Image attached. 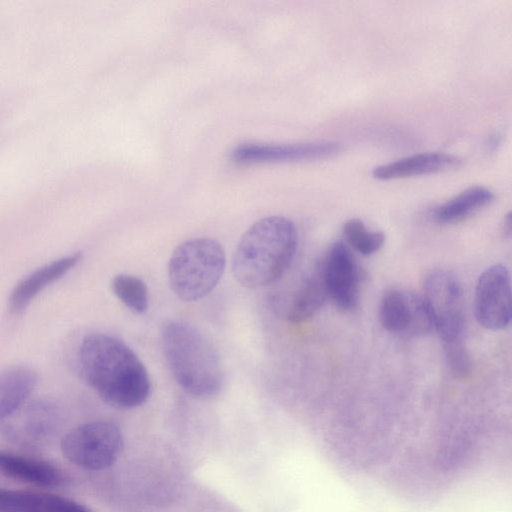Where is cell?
Returning <instances> with one entry per match:
<instances>
[{
	"label": "cell",
	"instance_id": "1",
	"mask_svg": "<svg viewBox=\"0 0 512 512\" xmlns=\"http://www.w3.org/2000/svg\"><path fill=\"white\" fill-rule=\"evenodd\" d=\"M79 362L89 386L106 403L121 409L142 405L151 390L146 368L122 340L103 333L87 335Z\"/></svg>",
	"mask_w": 512,
	"mask_h": 512
},
{
	"label": "cell",
	"instance_id": "2",
	"mask_svg": "<svg viewBox=\"0 0 512 512\" xmlns=\"http://www.w3.org/2000/svg\"><path fill=\"white\" fill-rule=\"evenodd\" d=\"M298 242L294 223L268 216L252 224L235 249L232 272L244 287L260 288L277 281L289 268Z\"/></svg>",
	"mask_w": 512,
	"mask_h": 512
},
{
	"label": "cell",
	"instance_id": "3",
	"mask_svg": "<svg viewBox=\"0 0 512 512\" xmlns=\"http://www.w3.org/2000/svg\"><path fill=\"white\" fill-rule=\"evenodd\" d=\"M165 360L179 386L198 399H212L222 390L224 372L212 343L193 326L171 321L161 331Z\"/></svg>",
	"mask_w": 512,
	"mask_h": 512
},
{
	"label": "cell",
	"instance_id": "4",
	"mask_svg": "<svg viewBox=\"0 0 512 512\" xmlns=\"http://www.w3.org/2000/svg\"><path fill=\"white\" fill-rule=\"evenodd\" d=\"M225 252L212 238L187 240L176 247L168 263V281L181 300L192 302L210 294L225 269Z\"/></svg>",
	"mask_w": 512,
	"mask_h": 512
},
{
	"label": "cell",
	"instance_id": "5",
	"mask_svg": "<svg viewBox=\"0 0 512 512\" xmlns=\"http://www.w3.org/2000/svg\"><path fill=\"white\" fill-rule=\"evenodd\" d=\"M123 447L117 425L108 421H93L68 432L61 441L64 457L86 470H102L111 466Z\"/></svg>",
	"mask_w": 512,
	"mask_h": 512
},
{
	"label": "cell",
	"instance_id": "6",
	"mask_svg": "<svg viewBox=\"0 0 512 512\" xmlns=\"http://www.w3.org/2000/svg\"><path fill=\"white\" fill-rule=\"evenodd\" d=\"M423 291L433 328L443 345L463 341L464 299L457 277L447 270H433L425 277Z\"/></svg>",
	"mask_w": 512,
	"mask_h": 512
},
{
	"label": "cell",
	"instance_id": "7",
	"mask_svg": "<svg viewBox=\"0 0 512 512\" xmlns=\"http://www.w3.org/2000/svg\"><path fill=\"white\" fill-rule=\"evenodd\" d=\"M477 322L489 330H502L511 321V280L506 267L495 264L479 277L474 298Z\"/></svg>",
	"mask_w": 512,
	"mask_h": 512
},
{
	"label": "cell",
	"instance_id": "8",
	"mask_svg": "<svg viewBox=\"0 0 512 512\" xmlns=\"http://www.w3.org/2000/svg\"><path fill=\"white\" fill-rule=\"evenodd\" d=\"M379 318L385 330L402 337L423 336L433 329L423 297L412 292H387L380 303Z\"/></svg>",
	"mask_w": 512,
	"mask_h": 512
},
{
	"label": "cell",
	"instance_id": "9",
	"mask_svg": "<svg viewBox=\"0 0 512 512\" xmlns=\"http://www.w3.org/2000/svg\"><path fill=\"white\" fill-rule=\"evenodd\" d=\"M320 267L328 298L343 311L353 309L358 302L360 274L349 246L334 243Z\"/></svg>",
	"mask_w": 512,
	"mask_h": 512
},
{
	"label": "cell",
	"instance_id": "10",
	"mask_svg": "<svg viewBox=\"0 0 512 512\" xmlns=\"http://www.w3.org/2000/svg\"><path fill=\"white\" fill-rule=\"evenodd\" d=\"M59 421L56 406L49 401L24 403L4 421V431L15 441L25 444L39 443L49 438Z\"/></svg>",
	"mask_w": 512,
	"mask_h": 512
},
{
	"label": "cell",
	"instance_id": "11",
	"mask_svg": "<svg viewBox=\"0 0 512 512\" xmlns=\"http://www.w3.org/2000/svg\"><path fill=\"white\" fill-rule=\"evenodd\" d=\"M342 150L335 141H316L283 145H240L233 151L234 159L254 161H313L336 156Z\"/></svg>",
	"mask_w": 512,
	"mask_h": 512
},
{
	"label": "cell",
	"instance_id": "12",
	"mask_svg": "<svg viewBox=\"0 0 512 512\" xmlns=\"http://www.w3.org/2000/svg\"><path fill=\"white\" fill-rule=\"evenodd\" d=\"M80 252L54 260L24 277L13 288L8 308L13 314L22 313L30 302L47 286L63 277L81 259Z\"/></svg>",
	"mask_w": 512,
	"mask_h": 512
},
{
	"label": "cell",
	"instance_id": "13",
	"mask_svg": "<svg viewBox=\"0 0 512 512\" xmlns=\"http://www.w3.org/2000/svg\"><path fill=\"white\" fill-rule=\"evenodd\" d=\"M462 159L443 152H424L376 166L372 176L377 180H393L446 172L458 168Z\"/></svg>",
	"mask_w": 512,
	"mask_h": 512
},
{
	"label": "cell",
	"instance_id": "14",
	"mask_svg": "<svg viewBox=\"0 0 512 512\" xmlns=\"http://www.w3.org/2000/svg\"><path fill=\"white\" fill-rule=\"evenodd\" d=\"M0 512H91L85 505L59 495L0 488Z\"/></svg>",
	"mask_w": 512,
	"mask_h": 512
},
{
	"label": "cell",
	"instance_id": "15",
	"mask_svg": "<svg viewBox=\"0 0 512 512\" xmlns=\"http://www.w3.org/2000/svg\"><path fill=\"white\" fill-rule=\"evenodd\" d=\"M0 472L39 487H56L63 482L61 471L53 464L4 450H0Z\"/></svg>",
	"mask_w": 512,
	"mask_h": 512
},
{
	"label": "cell",
	"instance_id": "16",
	"mask_svg": "<svg viewBox=\"0 0 512 512\" xmlns=\"http://www.w3.org/2000/svg\"><path fill=\"white\" fill-rule=\"evenodd\" d=\"M37 380L36 372L28 366H11L0 371V422L26 402Z\"/></svg>",
	"mask_w": 512,
	"mask_h": 512
},
{
	"label": "cell",
	"instance_id": "17",
	"mask_svg": "<svg viewBox=\"0 0 512 512\" xmlns=\"http://www.w3.org/2000/svg\"><path fill=\"white\" fill-rule=\"evenodd\" d=\"M494 199L491 190L483 186L469 187L448 201L434 207L429 217L438 224L460 222L488 206Z\"/></svg>",
	"mask_w": 512,
	"mask_h": 512
},
{
	"label": "cell",
	"instance_id": "18",
	"mask_svg": "<svg viewBox=\"0 0 512 512\" xmlns=\"http://www.w3.org/2000/svg\"><path fill=\"white\" fill-rule=\"evenodd\" d=\"M328 295L320 265L308 276L296 293L288 311L293 323L311 318L325 303Z\"/></svg>",
	"mask_w": 512,
	"mask_h": 512
},
{
	"label": "cell",
	"instance_id": "19",
	"mask_svg": "<svg viewBox=\"0 0 512 512\" xmlns=\"http://www.w3.org/2000/svg\"><path fill=\"white\" fill-rule=\"evenodd\" d=\"M117 298L129 309L143 313L148 308V290L145 282L133 275L118 274L111 283Z\"/></svg>",
	"mask_w": 512,
	"mask_h": 512
},
{
	"label": "cell",
	"instance_id": "20",
	"mask_svg": "<svg viewBox=\"0 0 512 512\" xmlns=\"http://www.w3.org/2000/svg\"><path fill=\"white\" fill-rule=\"evenodd\" d=\"M346 243L362 255L377 252L385 241L381 231L368 230L360 219H350L343 226Z\"/></svg>",
	"mask_w": 512,
	"mask_h": 512
},
{
	"label": "cell",
	"instance_id": "21",
	"mask_svg": "<svg viewBox=\"0 0 512 512\" xmlns=\"http://www.w3.org/2000/svg\"><path fill=\"white\" fill-rule=\"evenodd\" d=\"M443 346L451 373L459 379L467 378L471 372L472 362L463 341Z\"/></svg>",
	"mask_w": 512,
	"mask_h": 512
},
{
	"label": "cell",
	"instance_id": "22",
	"mask_svg": "<svg viewBox=\"0 0 512 512\" xmlns=\"http://www.w3.org/2000/svg\"><path fill=\"white\" fill-rule=\"evenodd\" d=\"M511 225V214L508 213L503 222V233L505 236L510 237L512 231Z\"/></svg>",
	"mask_w": 512,
	"mask_h": 512
}]
</instances>
